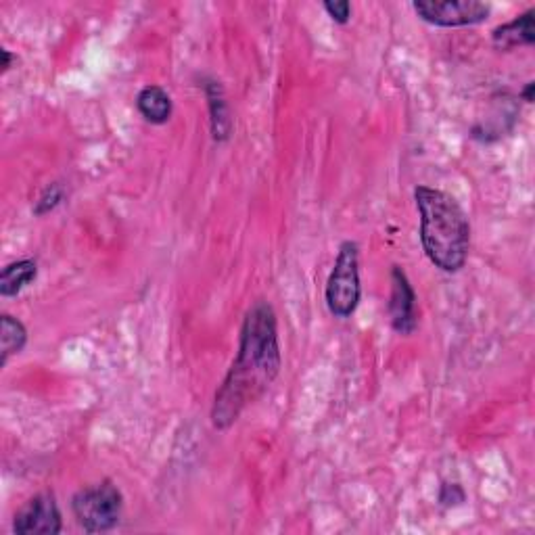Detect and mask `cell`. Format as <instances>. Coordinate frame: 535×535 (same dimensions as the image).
I'll list each match as a JSON object with an SVG mask.
<instances>
[{
  "label": "cell",
  "mask_w": 535,
  "mask_h": 535,
  "mask_svg": "<svg viewBox=\"0 0 535 535\" xmlns=\"http://www.w3.org/2000/svg\"><path fill=\"white\" fill-rule=\"evenodd\" d=\"M72 510L78 525L86 533H105L120 525L124 513V496L118 485L105 479L76 492L72 498Z\"/></svg>",
  "instance_id": "cell-4"
},
{
  "label": "cell",
  "mask_w": 535,
  "mask_h": 535,
  "mask_svg": "<svg viewBox=\"0 0 535 535\" xmlns=\"http://www.w3.org/2000/svg\"><path fill=\"white\" fill-rule=\"evenodd\" d=\"M65 199V186L61 182H53L46 186V189L40 193L36 205H34V216H46L55 212V209L63 203Z\"/></svg>",
  "instance_id": "cell-13"
},
{
  "label": "cell",
  "mask_w": 535,
  "mask_h": 535,
  "mask_svg": "<svg viewBox=\"0 0 535 535\" xmlns=\"http://www.w3.org/2000/svg\"><path fill=\"white\" fill-rule=\"evenodd\" d=\"M203 92L209 107V126L216 143H226L232 134V118L228 111L224 88L216 78H203Z\"/></svg>",
  "instance_id": "cell-9"
},
{
  "label": "cell",
  "mask_w": 535,
  "mask_h": 535,
  "mask_svg": "<svg viewBox=\"0 0 535 535\" xmlns=\"http://www.w3.org/2000/svg\"><path fill=\"white\" fill-rule=\"evenodd\" d=\"M322 7L339 26H345V23H350L352 19V5L347 3V0H339V3H331L329 0V3H324Z\"/></svg>",
  "instance_id": "cell-15"
},
{
  "label": "cell",
  "mask_w": 535,
  "mask_h": 535,
  "mask_svg": "<svg viewBox=\"0 0 535 535\" xmlns=\"http://www.w3.org/2000/svg\"><path fill=\"white\" fill-rule=\"evenodd\" d=\"M28 343V329L11 314L0 316V366H7L9 358L21 354Z\"/></svg>",
  "instance_id": "cell-11"
},
{
  "label": "cell",
  "mask_w": 535,
  "mask_h": 535,
  "mask_svg": "<svg viewBox=\"0 0 535 535\" xmlns=\"http://www.w3.org/2000/svg\"><path fill=\"white\" fill-rule=\"evenodd\" d=\"M414 201L421 214V243L429 262L441 272H460L471 251V222L446 191L416 186Z\"/></svg>",
  "instance_id": "cell-2"
},
{
  "label": "cell",
  "mask_w": 535,
  "mask_h": 535,
  "mask_svg": "<svg viewBox=\"0 0 535 535\" xmlns=\"http://www.w3.org/2000/svg\"><path fill=\"white\" fill-rule=\"evenodd\" d=\"M389 320L395 333L412 335L418 327L416 316V295L408 281L406 272L400 266L391 268V295L387 304Z\"/></svg>",
  "instance_id": "cell-7"
},
{
  "label": "cell",
  "mask_w": 535,
  "mask_h": 535,
  "mask_svg": "<svg viewBox=\"0 0 535 535\" xmlns=\"http://www.w3.org/2000/svg\"><path fill=\"white\" fill-rule=\"evenodd\" d=\"M412 9L435 28L479 26L492 15V5L477 0H416Z\"/></svg>",
  "instance_id": "cell-5"
},
{
  "label": "cell",
  "mask_w": 535,
  "mask_h": 535,
  "mask_svg": "<svg viewBox=\"0 0 535 535\" xmlns=\"http://www.w3.org/2000/svg\"><path fill=\"white\" fill-rule=\"evenodd\" d=\"M281 366L276 312L268 301L260 299L243 318L237 358L214 395L212 425L218 431L235 425L239 416L272 387Z\"/></svg>",
  "instance_id": "cell-1"
},
{
  "label": "cell",
  "mask_w": 535,
  "mask_h": 535,
  "mask_svg": "<svg viewBox=\"0 0 535 535\" xmlns=\"http://www.w3.org/2000/svg\"><path fill=\"white\" fill-rule=\"evenodd\" d=\"M360 247L354 241H343L331 276L324 289V301L335 318H352L360 306Z\"/></svg>",
  "instance_id": "cell-3"
},
{
  "label": "cell",
  "mask_w": 535,
  "mask_h": 535,
  "mask_svg": "<svg viewBox=\"0 0 535 535\" xmlns=\"http://www.w3.org/2000/svg\"><path fill=\"white\" fill-rule=\"evenodd\" d=\"M17 535H57L63 531V517L53 494H38L26 502L13 521Z\"/></svg>",
  "instance_id": "cell-6"
},
{
  "label": "cell",
  "mask_w": 535,
  "mask_h": 535,
  "mask_svg": "<svg viewBox=\"0 0 535 535\" xmlns=\"http://www.w3.org/2000/svg\"><path fill=\"white\" fill-rule=\"evenodd\" d=\"M0 55H3V65H0L3 69H0V72L7 74L11 69V65H13V61H15V57H13V53L9 49H0Z\"/></svg>",
  "instance_id": "cell-16"
},
{
  "label": "cell",
  "mask_w": 535,
  "mask_h": 535,
  "mask_svg": "<svg viewBox=\"0 0 535 535\" xmlns=\"http://www.w3.org/2000/svg\"><path fill=\"white\" fill-rule=\"evenodd\" d=\"M467 500V494H464L462 487L458 483H444L441 485V492H439V504L441 506H458Z\"/></svg>",
  "instance_id": "cell-14"
},
{
  "label": "cell",
  "mask_w": 535,
  "mask_h": 535,
  "mask_svg": "<svg viewBox=\"0 0 535 535\" xmlns=\"http://www.w3.org/2000/svg\"><path fill=\"white\" fill-rule=\"evenodd\" d=\"M535 42V9H527L513 21L498 26L492 32V44L498 51H515L519 46H531Z\"/></svg>",
  "instance_id": "cell-8"
},
{
  "label": "cell",
  "mask_w": 535,
  "mask_h": 535,
  "mask_svg": "<svg viewBox=\"0 0 535 535\" xmlns=\"http://www.w3.org/2000/svg\"><path fill=\"white\" fill-rule=\"evenodd\" d=\"M136 109L149 124L164 126L172 118L174 105H172V99L164 88L151 84V86H145L136 95Z\"/></svg>",
  "instance_id": "cell-10"
},
{
  "label": "cell",
  "mask_w": 535,
  "mask_h": 535,
  "mask_svg": "<svg viewBox=\"0 0 535 535\" xmlns=\"http://www.w3.org/2000/svg\"><path fill=\"white\" fill-rule=\"evenodd\" d=\"M533 92H535V82L531 80V82H527V84H525V88L521 90V99H523L525 103H533V101H535Z\"/></svg>",
  "instance_id": "cell-17"
},
{
  "label": "cell",
  "mask_w": 535,
  "mask_h": 535,
  "mask_svg": "<svg viewBox=\"0 0 535 535\" xmlns=\"http://www.w3.org/2000/svg\"><path fill=\"white\" fill-rule=\"evenodd\" d=\"M38 276V264L34 260H19L13 264H7L0 274V295L3 297H15L30 283L36 281Z\"/></svg>",
  "instance_id": "cell-12"
}]
</instances>
